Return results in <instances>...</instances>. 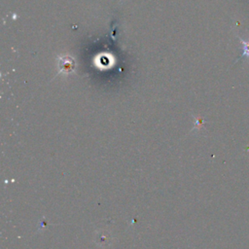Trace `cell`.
<instances>
[{
  "label": "cell",
  "mask_w": 249,
  "mask_h": 249,
  "mask_svg": "<svg viewBox=\"0 0 249 249\" xmlns=\"http://www.w3.org/2000/svg\"><path fill=\"white\" fill-rule=\"evenodd\" d=\"M239 40H240L241 45H242V54H241L240 58L246 57L247 59H249V38L244 40V39L239 37Z\"/></svg>",
  "instance_id": "obj_1"
}]
</instances>
